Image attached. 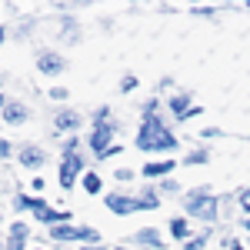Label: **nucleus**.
Listing matches in <instances>:
<instances>
[{"mask_svg": "<svg viewBox=\"0 0 250 250\" xmlns=\"http://www.w3.org/2000/svg\"><path fill=\"white\" fill-rule=\"evenodd\" d=\"M23 233H27V227L17 224V227L10 230V244H7V250H20V247H23Z\"/></svg>", "mask_w": 250, "mask_h": 250, "instance_id": "nucleus-9", "label": "nucleus"}, {"mask_svg": "<svg viewBox=\"0 0 250 250\" xmlns=\"http://www.w3.org/2000/svg\"><path fill=\"white\" fill-rule=\"evenodd\" d=\"M107 140H110V127H107V124H100V127L94 130V140H90V144H94V150L107 154Z\"/></svg>", "mask_w": 250, "mask_h": 250, "instance_id": "nucleus-6", "label": "nucleus"}, {"mask_svg": "<svg viewBox=\"0 0 250 250\" xmlns=\"http://www.w3.org/2000/svg\"><path fill=\"white\" fill-rule=\"evenodd\" d=\"M170 230H173V237H184V233H187V220H173Z\"/></svg>", "mask_w": 250, "mask_h": 250, "instance_id": "nucleus-13", "label": "nucleus"}, {"mask_svg": "<svg viewBox=\"0 0 250 250\" xmlns=\"http://www.w3.org/2000/svg\"><path fill=\"white\" fill-rule=\"evenodd\" d=\"M40 70L43 74H57V70H63V57H57V54H40Z\"/></svg>", "mask_w": 250, "mask_h": 250, "instance_id": "nucleus-5", "label": "nucleus"}, {"mask_svg": "<svg viewBox=\"0 0 250 250\" xmlns=\"http://www.w3.org/2000/svg\"><path fill=\"white\" fill-rule=\"evenodd\" d=\"M77 170H80V160L70 154L67 160H63V167H60V184H63V187H70V184H74V177H77Z\"/></svg>", "mask_w": 250, "mask_h": 250, "instance_id": "nucleus-4", "label": "nucleus"}, {"mask_svg": "<svg viewBox=\"0 0 250 250\" xmlns=\"http://www.w3.org/2000/svg\"><path fill=\"white\" fill-rule=\"evenodd\" d=\"M154 204H157L154 197H144V200H130V197H120V193H110L107 197V207L117 210V213H134L140 207H154Z\"/></svg>", "mask_w": 250, "mask_h": 250, "instance_id": "nucleus-2", "label": "nucleus"}, {"mask_svg": "<svg viewBox=\"0 0 250 250\" xmlns=\"http://www.w3.org/2000/svg\"><path fill=\"white\" fill-rule=\"evenodd\" d=\"M240 200H244V207H247V210H250V190L244 193V197H240Z\"/></svg>", "mask_w": 250, "mask_h": 250, "instance_id": "nucleus-17", "label": "nucleus"}, {"mask_svg": "<svg viewBox=\"0 0 250 250\" xmlns=\"http://www.w3.org/2000/svg\"><path fill=\"white\" fill-rule=\"evenodd\" d=\"M3 117H7V120H14V124H17V120H23V110H14V107H10V104H7V110H3Z\"/></svg>", "mask_w": 250, "mask_h": 250, "instance_id": "nucleus-15", "label": "nucleus"}, {"mask_svg": "<svg viewBox=\"0 0 250 250\" xmlns=\"http://www.w3.org/2000/svg\"><path fill=\"white\" fill-rule=\"evenodd\" d=\"M167 170H173V160H160V164H147L144 167L147 177H160V173H167Z\"/></svg>", "mask_w": 250, "mask_h": 250, "instance_id": "nucleus-8", "label": "nucleus"}, {"mask_svg": "<svg viewBox=\"0 0 250 250\" xmlns=\"http://www.w3.org/2000/svg\"><path fill=\"white\" fill-rule=\"evenodd\" d=\"M140 240H147V244H154V247L160 244V240H157V230H144V233H140Z\"/></svg>", "mask_w": 250, "mask_h": 250, "instance_id": "nucleus-16", "label": "nucleus"}, {"mask_svg": "<svg viewBox=\"0 0 250 250\" xmlns=\"http://www.w3.org/2000/svg\"><path fill=\"white\" fill-rule=\"evenodd\" d=\"M20 160H23V164H27V167H37L40 160H43V154H40L37 147H27V150H23V154H20Z\"/></svg>", "mask_w": 250, "mask_h": 250, "instance_id": "nucleus-10", "label": "nucleus"}, {"mask_svg": "<svg viewBox=\"0 0 250 250\" xmlns=\"http://www.w3.org/2000/svg\"><path fill=\"white\" fill-rule=\"evenodd\" d=\"M190 210H197L200 217H213V200L210 197H190Z\"/></svg>", "mask_w": 250, "mask_h": 250, "instance_id": "nucleus-7", "label": "nucleus"}, {"mask_svg": "<svg viewBox=\"0 0 250 250\" xmlns=\"http://www.w3.org/2000/svg\"><path fill=\"white\" fill-rule=\"evenodd\" d=\"M170 107H173V114H190V110H187V100H184V97H177Z\"/></svg>", "mask_w": 250, "mask_h": 250, "instance_id": "nucleus-14", "label": "nucleus"}, {"mask_svg": "<svg viewBox=\"0 0 250 250\" xmlns=\"http://www.w3.org/2000/svg\"><path fill=\"white\" fill-rule=\"evenodd\" d=\"M137 147L140 150H170V147H177V140H173V134H167L160 127V120L154 114H147V124H144V130L137 137Z\"/></svg>", "mask_w": 250, "mask_h": 250, "instance_id": "nucleus-1", "label": "nucleus"}, {"mask_svg": "<svg viewBox=\"0 0 250 250\" xmlns=\"http://www.w3.org/2000/svg\"><path fill=\"white\" fill-rule=\"evenodd\" d=\"M77 120H80L77 114H60L57 117V127H77Z\"/></svg>", "mask_w": 250, "mask_h": 250, "instance_id": "nucleus-12", "label": "nucleus"}, {"mask_svg": "<svg viewBox=\"0 0 250 250\" xmlns=\"http://www.w3.org/2000/svg\"><path fill=\"white\" fill-rule=\"evenodd\" d=\"M83 187H87L90 193H97L100 190V177H97V173H87V177H83Z\"/></svg>", "mask_w": 250, "mask_h": 250, "instance_id": "nucleus-11", "label": "nucleus"}, {"mask_svg": "<svg viewBox=\"0 0 250 250\" xmlns=\"http://www.w3.org/2000/svg\"><path fill=\"white\" fill-rule=\"evenodd\" d=\"M54 240H97L94 230H74V227H54Z\"/></svg>", "mask_w": 250, "mask_h": 250, "instance_id": "nucleus-3", "label": "nucleus"}, {"mask_svg": "<svg viewBox=\"0 0 250 250\" xmlns=\"http://www.w3.org/2000/svg\"><path fill=\"white\" fill-rule=\"evenodd\" d=\"M247 230H250V220H247Z\"/></svg>", "mask_w": 250, "mask_h": 250, "instance_id": "nucleus-18", "label": "nucleus"}]
</instances>
